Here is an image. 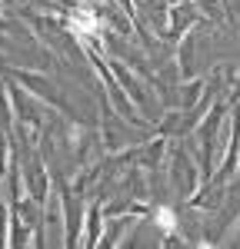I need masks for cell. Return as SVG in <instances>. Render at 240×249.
Returning a JSON list of instances; mask_svg holds the SVG:
<instances>
[{
    "label": "cell",
    "instance_id": "cell-2",
    "mask_svg": "<svg viewBox=\"0 0 240 249\" xmlns=\"http://www.w3.org/2000/svg\"><path fill=\"white\" fill-rule=\"evenodd\" d=\"M154 223H157V226H160V232H167V236H170V232L177 230V216H174V213L167 210V206L154 210Z\"/></svg>",
    "mask_w": 240,
    "mask_h": 249
},
{
    "label": "cell",
    "instance_id": "cell-1",
    "mask_svg": "<svg viewBox=\"0 0 240 249\" xmlns=\"http://www.w3.org/2000/svg\"><path fill=\"white\" fill-rule=\"evenodd\" d=\"M70 30L77 37H94L97 34V17L87 7H80V10H74V17H70Z\"/></svg>",
    "mask_w": 240,
    "mask_h": 249
}]
</instances>
